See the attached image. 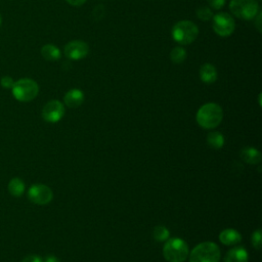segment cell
<instances>
[{
    "label": "cell",
    "instance_id": "1",
    "mask_svg": "<svg viewBox=\"0 0 262 262\" xmlns=\"http://www.w3.org/2000/svg\"><path fill=\"white\" fill-rule=\"evenodd\" d=\"M196 122L204 129L217 127L223 119L222 107L215 102H208L202 105L196 113Z\"/></svg>",
    "mask_w": 262,
    "mask_h": 262
},
{
    "label": "cell",
    "instance_id": "2",
    "mask_svg": "<svg viewBox=\"0 0 262 262\" xmlns=\"http://www.w3.org/2000/svg\"><path fill=\"white\" fill-rule=\"evenodd\" d=\"M188 255L189 262H219L221 257L219 247L212 242L199 244Z\"/></svg>",
    "mask_w": 262,
    "mask_h": 262
},
{
    "label": "cell",
    "instance_id": "3",
    "mask_svg": "<svg viewBox=\"0 0 262 262\" xmlns=\"http://www.w3.org/2000/svg\"><path fill=\"white\" fill-rule=\"evenodd\" d=\"M189 254L187 244L179 237L167 239L163 247L164 258L169 262H184Z\"/></svg>",
    "mask_w": 262,
    "mask_h": 262
},
{
    "label": "cell",
    "instance_id": "4",
    "mask_svg": "<svg viewBox=\"0 0 262 262\" xmlns=\"http://www.w3.org/2000/svg\"><path fill=\"white\" fill-rule=\"evenodd\" d=\"M199 35V28L190 20H180L176 23L172 29L173 39L181 44L187 45L192 43Z\"/></svg>",
    "mask_w": 262,
    "mask_h": 262
},
{
    "label": "cell",
    "instance_id": "5",
    "mask_svg": "<svg viewBox=\"0 0 262 262\" xmlns=\"http://www.w3.org/2000/svg\"><path fill=\"white\" fill-rule=\"evenodd\" d=\"M12 94L14 98L21 102L33 100L39 93L38 84L29 78L19 79L12 86Z\"/></svg>",
    "mask_w": 262,
    "mask_h": 262
},
{
    "label": "cell",
    "instance_id": "6",
    "mask_svg": "<svg viewBox=\"0 0 262 262\" xmlns=\"http://www.w3.org/2000/svg\"><path fill=\"white\" fill-rule=\"evenodd\" d=\"M229 8L233 15L245 20L255 18L259 13V5L256 0H231Z\"/></svg>",
    "mask_w": 262,
    "mask_h": 262
},
{
    "label": "cell",
    "instance_id": "7",
    "mask_svg": "<svg viewBox=\"0 0 262 262\" xmlns=\"http://www.w3.org/2000/svg\"><path fill=\"white\" fill-rule=\"evenodd\" d=\"M213 30L214 32L221 36V37H227L230 36L234 29H235V23L233 17L226 13V12H219L213 17Z\"/></svg>",
    "mask_w": 262,
    "mask_h": 262
},
{
    "label": "cell",
    "instance_id": "8",
    "mask_svg": "<svg viewBox=\"0 0 262 262\" xmlns=\"http://www.w3.org/2000/svg\"><path fill=\"white\" fill-rule=\"evenodd\" d=\"M29 200L37 205H46L52 201L53 192L51 188L45 184H33L28 191Z\"/></svg>",
    "mask_w": 262,
    "mask_h": 262
},
{
    "label": "cell",
    "instance_id": "9",
    "mask_svg": "<svg viewBox=\"0 0 262 262\" xmlns=\"http://www.w3.org/2000/svg\"><path fill=\"white\" fill-rule=\"evenodd\" d=\"M64 115V105L59 100H50L48 101L43 110L42 117L46 122L56 123L62 119Z\"/></svg>",
    "mask_w": 262,
    "mask_h": 262
},
{
    "label": "cell",
    "instance_id": "10",
    "mask_svg": "<svg viewBox=\"0 0 262 262\" xmlns=\"http://www.w3.org/2000/svg\"><path fill=\"white\" fill-rule=\"evenodd\" d=\"M89 52V46L87 43L81 40L70 41L64 46V54L68 58L73 60H79L84 58Z\"/></svg>",
    "mask_w": 262,
    "mask_h": 262
},
{
    "label": "cell",
    "instance_id": "11",
    "mask_svg": "<svg viewBox=\"0 0 262 262\" xmlns=\"http://www.w3.org/2000/svg\"><path fill=\"white\" fill-rule=\"evenodd\" d=\"M84 101V93L80 89H71L63 96V102L67 106L75 108L80 106Z\"/></svg>",
    "mask_w": 262,
    "mask_h": 262
},
{
    "label": "cell",
    "instance_id": "12",
    "mask_svg": "<svg viewBox=\"0 0 262 262\" xmlns=\"http://www.w3.org/2000/svg\"><path fill=\"white\" fill-rule=\"evenodd\" d=\"M219 241L225 246H233L241 243L242 235L233 228H226L219 233Z\"/></svg>",
    "mask_w": 262,
    "mask_h": 262
},
{
    "label": "cell",
    "instance_id": "13",
    "mask_svg": "<svg viewBox=\"0 0 262 262\" xmlns=\"http://www.w3.org/2000/svg\"><path fill=\"white\" fill-rule=\"evenodd\" d=\"M249 254L243 247H235L229 250L225 257L224 262H248Z\"/></svg>",
    "mask_w": 262,
    "mask_h": 262
},
{
    "label": "cell",
    "instance_id": "14",
    "mask_svg": "<svg viewBox=\"0 0 262 262\" xmlns=\"http://www.w3.org/2000/svg\"><path fill=\"white\" fill-rule=\"evenodd\" d=\"M239 156L244 162H246L250 165H256L261 162V152L257 148L252 147V146L244 147L241 150Z\"/></svg>",
    "mask_w": 262,
    "mask_h": 262
},
{
    "label": "cell",
    "instance_id": "15",
    "mask_svg": "<svg viewBox=\"0 0 262 262\" xmlns=\"http://www.w3.org/2000/svg\"><path fill=\"white\" fill-rule=\"evenodd\" d=\"M200 78L204 83H214L217 79L216 68L211 63H204L200 69Z\"/></svg>",
    "mask_w": 262,
    "mask_h": 262
},
{
    "label": "cell",
    "instance_id": "16",
    "mask_svg": "<svg viewBox=\"0 0 262 262\" xmlns=\"http://www.w3.org/2000/svg\"><path fill=\"white\" fill-rule=\"evenodd\" d=\"M41 54L46 60L54 61L60 58V50L53 44H46L41 48Z\"/></svg>",
    "mask_w": 262,
    "mask_h": 262
},
{
    "label": "cell",
    "instance_id": "17",
    "mask_svg": "<svg viewBox=\"0 0 262 262\" xmlns=\"http://www.w3.org/2000/svg\"><path fill=\"white\" fill-rule=\"evenodd\" d=\"M25 189H26L25 182L18 177L12 178L8 183V191L13 196L23 195V193L25 192Z\"/></svg>",
    "mask_w": 262,
    "mask_h": 262
},
{
    "label": "cell",
    "instance_id": "18",
    "mask_svg": "<svg viewBox=\"0 0 262 262\" xmlns=\"http://www.w3.org/2000/svg\"><path fill=\"white\" fill-rule=\"evenodd\" d=\"M224 136L222 135V133L214 131L208 134L207 136V142L209 144L210 147L214 148V149H219L224 145Z\"/></svg>",
    "mask_w": 262,
    "mask_h": 262
},
{
    "label": "cell",
    "instance_id": "19",
    "mask_svg": "<svg viewBox=\"0 0 262 262\" xmlns=\"http://www.w3.org/2000/svg\"><path fill=\"white\" fill-rule=\"evenodd\" d=\"M170 232L164 225H158L152 230V236L157 242H165L169 238Z\"/></svg>",
    "mask_w": 262,
    "mask_h": 262
},
{
    "label": "cell",
    "instance_id": "20",
    "mask_svg": "<svg viewBox=\"0 0 262 262\" xmlns=\"http://www.w3.org/2000/svg\"><path fill=\"white\" fill-rule=\"evenodd\" d=\"M170 58L174 63H181L186 58V51L182 47H175L170 52Z\"/></svg>",
    "mask_w": 262,
    "mask_h": 262
},
{
    "label": "cell",
    "instance_id": "21",
    "mask_svg": "<svg viewBox=\"0 0 262 262\" xmlns=\"http://www.w3.org/2000/svg\"><path fill=\"white\" fill-rule=\"evenodd\" d=\"M196 15L202 20H209L213 17V12H212L211 8L206 7V6H202L196 10Z\"/></svg>",
    "mask_w": 262,
    "mask_h": 262
},
{
    "label": "cell",
    "instance_id": "22",
    "mask_svg": "<svg viewBox=\"0 0 262 262\" xmlns=\"http://www.w3.org/2000/svg\"><path fill=\"white\" fill-rule=\"evenodd\" d=\"M251 241H252V245L256 250H260L261 248V229H257L252 233L251 236Z\"/></svg>",
    "mask_w": 262,
    "mask_h": 262
},
{
    "label": "cell",
    "instance_id": "23",
    "mask_svg": "<svg viewBox=\"0 0 262 262\" xmlns=\"http://www.w3.org/2000/svg\"><path fill=\"white\" fill-rule=\"evenodd\" d=\"M0 83H1V86H2V87L7 88V89H10V88H12V86H13V84H14V81H13V79H12L11 77H9V76H4V77L1 78Z\"/></svg>",
    "mask_w": 262,
    "mask_h": 262
},
{
    "label": "cell",
    "instance_id": "24",
    "mask_svg": "<svg viewBox=\"0 0 262 262\" xmlns=\"http://www.w3.org/2000/svg\"><path fill=\"white\" fill-rule=\"evenodd\" d=\"M208 2L210 6L214 9H220L225 4V0H208Z\"/></svg>",
    "mask_w": 262,
    "mask_h": 262
},
{
    "label": "cell",
    "instance_id": "25",
    "mask_svg": "<svg viewBox=\"0 0 262 262\" xmlns=\"http://www.w3.org/2000/svg\"><path fill=\"white\" fill-rule=\"evenodd\" d=\"M21 262H43V260L37 255H29L25 257Z\"/></svg>",
    "mask_w": 262,
    "mask_h": 262
},
{
    "label": "cell",
    "instance_id": "26",
    "mask_svg": "<svg viewBox=\"0 0 262 262\" xmlns=\"http://www.w3.org/2000/svg\"><path fill=\"white\" fill-rule=\"evenodd\" d=\"M66 1L73 6H81L86 2V0H66Z\"/></svg>",
    "mask_w": 262,
    "mask_h": 262
},
{
    "label": "cell",
    "instance_id": "27",
    "mask_svg": "<svg viewBox=\"0 0 262 262\" xmlns=\"http://www.w3.org/2000/svg\"><path fill=\"white\" fill-rule=\"evenodd\" d=\"M44 262H60V260L57 257L53 256V255H49L45 258Z\"/></svg>",
    "mask_w": 262,
    "mask_h": 262
},
{
    "label": "cell",
    "instance_id": "28",
    "mask_svg": "<svg viewBox=\"0 0 262 262\" xmlns=\"http://www.w3.org/2000/svg\"><path fill=\"white\" fill-rule=\"evenodd\" d=\"M1 24H2V18H1V15H0V26H1Z\"/></svg>",
    "mask_w": 262,
    "mask_h": 262
}]
</instances>
